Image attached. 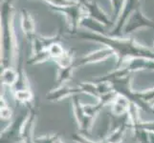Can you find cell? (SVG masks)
Wrapping results in <instances>:
<instances>
[{
	"label": "cell",
	"instance_id": "obj_1",
	"mask_svg": "<svg viewBox=\"0 0 154 143\" xmlns=\"http://www.w3.org/2000/svg\"><path fill=\"white\" fill-rule=\"evenodd\" d=\"M77 36L82 40L92 41L113 49L118 59V66L133 57H145L154 60V50L139 43L133 37H114L108 34H99L92 31H77Z\"/></svg>",
	"mask_w": 154,
	"mask_h": 143
},
{
	"label": "cell",
	"instance_id": "obj_2",
	"mask_svg": "<svg viewBox=\"0 0 154 143\" xmlns=\"http://www.w3.org/2000/svg\"><path fill=\"white\" fill-rule=\"evenodd\" d=\"M1 21V62L4 67L12 64L19 54L17 37L14 31V8L13 0H3L0 10Z\"/></svg>",
	"mask_w": 154,
	"mask_h": 143
},
{
	"label": "cell",
	"instance_id": "obj_3",
	"mask_svg": "<svg viewBox=\"0 0 154 143\" xmlns=\"http://www.w3.org/2000/svg\"><path fill=\"white\" fill-rule=\"evenodd\" d=\"M51 10H55L57 13H60L63 15H65L68 24H69V34H76L79 27H81V22L82 19L86 16V10L84 8V5L82 2L79 0V3L73 6H68V7H51Z\"/></svg>",
	"mask_w": 154,
	"mask_h": 143
},
{
	"label": "cell",
	"instance_id": "obj_4",
	"mask_svg": "<svg viewBox=\"0 0 154 143\" xmlns=\"http://www.w3.org/2000/svg\"><path fill=\"white\" fill-rule=\"evenodd\" d=\"M141 7V0H125L123 7H122L121 12L117 17V20L114 26L108 31L109 36H114V37H122L124 36L123 31L125 25L126 24L127 20L132 15L135 10Z\"/></svg>",
	"mask_w": 154,
	"mask_h": 143
},
{
	"label": "cell",
	"instance_id": "obj_5",
	"mask_svg": "<svg viewBox=\"0 0 154 143\" xmlns=\"http://www.w3.org/2000/svg\"><path fill=\"white\" fill-rule=\"evenodd\" d=\"M143 28L154 29V20L146 17L140 7L132 13L129 19L127 20L123 31V34L124 36H128L131 34H133L134 31Z\"/></svg>",
	"mask_w": 154,
	"mask_h": 143
},
{
	"label": "cell",
	"instance_id": "obj_6",
	"mask_svg": "<svg viewBox=\"0 0 154 143\" xmlns=\"http://www.w3.org/2000/svg\"><path fill=\"white\" fill-rule=\"evenodd\" d=\"M82 4L84 5V8L86 10V13L88 16L92 17L93 19L97 20L104 27H111L112 28L115 22L112 20V18L109 17L107 13L100 7L97 0H84L82 1Z\"/></svg>",
	"mask_w": 154,
	"mask_h": 143
},
{
	"label": "cell",
	"instance_id": "obj_7",
	"mask_svg": "<svg viewBox=\"0 0 154 143\" xmlns=\"http://www.w3.org/2000/svg\"><path fill=\"white\" fill-rule=\"evenodd\" d=\"M114 55H116L114 50L111 49L110 47L103 45V48H100L98 50L89 52L88 55H85L77 61H75L74 62V66H82L86 64H91V63H98Z\"/></svg>",
	"mask_w": 154,
	"mask_h": 143
},
{
	"label": "cell",
	"instance_id": "obj_8",
	"mask_svg": "<svg viewBox=\"0 0 154 143\" xmlns=\"http://www.w3.org/2000/svg\"><path fill=\"white\" fill-rule=\"evenodd\" d=\"M20 22L21 29L23 31L24 35L31 42L35 37V20L32 16V14L27 10L21 9L20 10Z\"/></svg>",
	"mask_w": 154,
	"mask_h": 143
},
{
	"label": "cell",
	"instance_id": "obj_9",
	"mask_svg": "<svg viewBox=\"0 0 154 143\" xmlns=\"http://www.w3.org/2000/svg\"><path fill=\"white\" fill-rule=\"evenodd\" d=\"M81 27H84L85 29H87L89 31H92V33H96L99 34H108V33H106L104 31L103 27L104 26L102 25L100 22H98L97 20L93 19L92 17L88 16H84L82 19L81 22Z\"/></svg>",
	"mask_w": 154,
	"mask_h": 143
},
{
	"label": "cell",
	"instance_id": "obj_10",
	"mask_svg": "<svg viewBox=\"0 0 154 143\" xmlns=\"http://www.w3.org/2000/svg\"><path fill=\"white\" fill-rule=\"evenodd\" d=\"M32 54L33 55H32L28 61L29 64H38V63L45 62L51 58L48 49L43 51H38V52H32Z\"/></svg>",
	"mask_w": 154,
	"mask_h": 143
},
{
	"label": "cell",
	"instance_id": "obj_11",
	"mask_svg": "<svg viewBox=\"0 0 154 143\" xmlns=\"http://www.w3.org/2000/svg\"><path fill=\"white\" fill-rule=\"evenodd\" d=\"M74 54L75 52L74 50H68L65 52V54L63 55L61 57L56 59L57 64L60 66V68H67L74 65Z\"/></svg>",
	"mask_w": 154,
	"mask_h": 143
},
{
	"label": "cell",
	"instance_id": "obj_12",
	"mask_svg": "<svg viewBox=\"0 0 154 143\" xmlns=\"http://www.w3.org/2000/svg\"><path fill=\"white\" fill-rule=\"evenodd\" d=\"M48 51H49V54L50 56L53 59H57V58L61 57L63 55L65 54V49L63 48V46L61 45L60 41H57L53 43L49 48H48Z\"/></svg>",
	"mask_w": 154,
	"mask_h": 143
},
{
	"label": "cell",
	"instance_id": "obj_13",
	"mask_svg": "<svg viewBox=\"0 0 154 143\" xmlns=\"http://www.w3.org/2000/svg\"><path fill=\"white\" fill-rule=\"evenodd\" d=\"M45 3L49 5V7H68V6H73L79 3L77 0H42Z\"/></svg>",
	"mask_w": 154,
	"mask_h": 143
},
{
	"label": "cell",
	"instance_id": "obj_14",
	"mask_svg": "<svg viewBox=\"0 0 154 143\" xmlns=\"http://www.w3.org/2000/svg\"><path fill=\"white\" fill-rule=\"evenodd\" d=\"M110 2H111V6H112V16H111V18H112L114 22H116L117 17H118V15L121 12L125 0H110Z\"/></svg>",
	"mask_w": 154,
	"mask_h": 143
},
{
	"label": "cell",
	"instance_id": "obj_15",
	"mask_svg": "<svg viewBox=\"0 0 154 143\" xmlns=\"http://www.w3.org/2000/svg\"><path fill=\"white\" fill-rule=\"evenodd\" d=\"M2 76L5 82L7 83H14L17 78V73H15L12 68H8V67H5L3 73H2Z\"/></svg>",
	"mask_w": 154,
	"mask_h": 143
}]
</instances>
